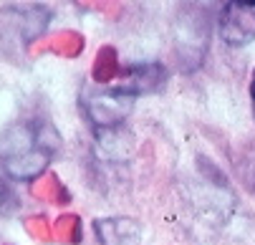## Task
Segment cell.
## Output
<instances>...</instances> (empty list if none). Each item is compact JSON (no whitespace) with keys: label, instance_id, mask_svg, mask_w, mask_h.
Masks as SVG:
<instances>
[{"label":"cell","instance_id":"cell-1","mask_svg":"<svg viewBox=\"0 0 255 245\" xmlns=\"http://www.w3.org/2000/svg\"><path fill=\"white\" fill-rule=\"evenodd\" d=\"M58 136L48 122H15L0 134V162L15 180H30L48 167Z\"/></svg>","mask_w":255,"mask_h":245},{"label":"cell","instance_id":"cell-2","mask_svg":"<svg viewBox=\"0 0 255 245\" xmlns=\"http://www.w3.org/2000/svg\"><path fill=\"white\" fill-rule=\"evenodd\" d=\"M134 99L136 96L127 94L124 89H106L99 94L89 91L84 96V112L99 131H112L129 117Z\"/></svg>","mask_w":255,"mask_h":245},{"label":"cell","instance_id":"cell-3","mask_svg":"<svg viewBox=\"0 0 255 245\" xmlns=\"http://www.w3.org/2000/svg\"><path fill=\"white\" fill-rule=\"evenodd\" d=\"M220 36L228 46L255 41V3H228L220 15Z\"/></svg>","mask_w":255,"mask_h":245},{"label":"cell","instance_id":"cell-4","mask_svg":"<svg viewBox=\"0 0 255 245\" xmlns=\"http://www.w3.org/2000/svg\"><path fill=\"white\" fill-rule=\"evenodd\" d=\"M96 233L101 245H139L141 240V228L134 220H96Z\"/></svg>","mask_w":255,"mask_h":245},{"label":"cell","instance_id":"cell-5","mask_svg":"<svg viewBox=\"0 0 255 245\" xmlns=\"http://www.w3.org/2000/svg\"><path fill=\"white\" fill-rule=\"evenodd\" d=\"M164 81V68L157 63H144V66H134L127 71V81L119 86L131 96L139 94H149L154 89H159V84Z\"/></svg>","mask_w":255,"mask_h":245},{"label":"cell","instance_id":"cell-6","mask_svg":"<svg viewBox=\"0 0 255 245\" xmlns=\"http://www.w3.org/2000/svg\"><path fill=\"white\" fill-rule=\"evenodd\" d=\"M114 74H119V66H117V56L112 48H104L99 51V58H96V66H94V76L96 81H109Z\"/></svg>","mask_w":255,"mask_h":245},{"label":"cell","instance_id":"cell-7","mask_svg":"<svg viewBox=\"0 0 255 245\" xmlns=\"http://www.w3.org/2000/svg\"><path fill=\"white\" fill-rule=\"evenodd\" d=\"M3 205H5V190H3V185H0V210H3Z\"/></svg>","mask_w":255,"mask_h":245},{"label":"cell","instance_id":"cell-8","mask_svg":"<svg viewBox=\"0 0 255 245\" xmlns=\"http://www.w3.org/2000/svg\"><path fill=\"white\" fill-rule=\"evenodd\" d=\"M250 96H253V101H255V74H253V81H250Z\"/></svg>","mask_w":255,"mask_h":245},{"label":"cell","instance_id":"cell-9","mask_svg":"<svg viewBox=\"0 0 255 245\" xmlns=\"http://www.w3.org/2000/svg\"><path fill=\"white\" fill-rule=\"evenodd\" d=\"M253 114H255V101H253Z\"/></svg>","mask_w":255,"mask_h":245}]
</instances>
